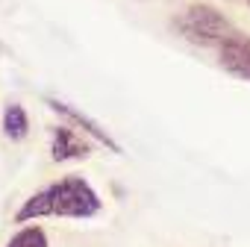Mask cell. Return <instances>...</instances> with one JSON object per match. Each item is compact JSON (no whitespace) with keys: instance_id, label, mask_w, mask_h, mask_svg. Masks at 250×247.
<instances>
[{"instance_id":"cell-1","label":"cell","mask_w":250,"mask_h":247,"mask_svg":"<svg viewBox=\"0 0 250 247\" xmlns=\"http://www.w3.org/2000/svg\"><path fill=\"white\" fill-rule=\"evenodd\" d=\"M103 212L100 191L83 174H65L50 185L33 191L12 215V224H39L42 218L65 221H91Z\"/></svg>"},{"instance_id":"cell-2","label":"cell","mask_w":250,"mask_h":247,"mask_svg":"<svg viewBox=\"0 0 250 247\" xmlns=\"http://www.w3.org/2000/svg\"><path fill=\"white\" fill-rule=\"evenodd\" d=\"M174 27L186 41H191L197 47H218V41L232 30L229 18L218 6L206 3V0H197V3L186 6L183 15L174 18Z\"/></svg>"},{"instance_id":"cell-3","label":"cell","mask_w":250,"mask_h":247,"mask_svg":"<svg viewBox=\"0 0 250 247\" xmlns=\"http://www.w3.org/2000/svg\"><path fill=\"white\" fill-rule=\"evenodd\" d=\"M44 103H47V109L50 112H56L68 127H74L80 136H85L91 144H100V147H106L109 153H124V147L115 142V136L103 127L100 121H94L91 115H85L83 109H77V106H71L68 100H59V97H44Z\"/></svg>"},{"instance_id":"cell-4","label":"cell","mask_w":250,"mask_h":247,"mask_svg":"<svg viewBox=\"0 0 250 247\" xmlns=\"http://www.w3.org/2000/svg\"><path fill=\"white\" fill-rule=\"evenodd\" d=\"M218 65H221L229 77L250 82V33L229 30V33L218 41Z\"/></svg>"},{"instance_id":"cell-5","label":"cell","mask_w":250,"mask_h":247,"mask_svg":"<svg viewBox=\"0 0 250 247\" xmlns=\"http://www.w3.org/2000/svg\"><path fill=\"white\" fill-rule=\"evenodd\" d=\"M94 150V144L80 136L74 127H68V124H56V127H50V159L56 165L62 162H83L88 159Z\"/></svg>"},{"instance_id":"cell-6","label":"cell","mask_w":250,"mask_h":247,"mask_svg":"<svg viewBox=\"0 0 250 247\" xmlns=\"http://www.w3.org/2000/svg\"><path fill=\"white\" fill-rule=\"evenodd\" d=\"M0 130L9 142H24L30 136V115L21 103H6L3 118H0Z\"/></svg>"},{"instance_id":"cell-7","label":"cell","mask_w":250,"mask_h":247,"mask_svg":"<svg viewBox=\"0 0 250 247\" xmlns=\"http://www.w3.org/2000/svg\"><path fill=\"white\" fill-rule=\"evenodd\" d=\"M6 247H50V235L42 224H21L6 238Z\"/></svg>"},{"instance_id":"cell-8","label":"cell","mask_w":250,"mask_h":247,"mask_svg":"<svg viewBox=\"0 0 250 247\" xmlns=\"http://www.w3.org/2000/svg\"><path fill=\"white\" fill-rule=\"evenodd\" d=\"M247 6H250V0H247Z\"/></svg>"}]
</instances>
